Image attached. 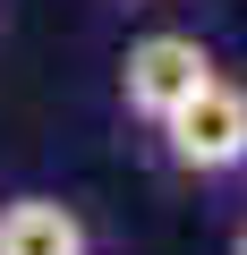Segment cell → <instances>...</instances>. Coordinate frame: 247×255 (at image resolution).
<instances>
[{
  "label": "cell",
  "instance_id": "5b68a950",
  "mask_svg": "<svg viewBox=\"0 0 247 255\" xmlns=\"http://www.w3.org/2000/svg\"><path fill=\"white\" fill-rule=\"evenodd\" d=\"M119 9H154V0H119Z\"/></svg>",
  "mask_w": 247,
  "mask_h": 255
},
{
  "label": "cell",
  "instance_id": "277c9868",
  "mask_svg": "<svg viewBox=\"0 0 247 255\" xmlns=\"http://www.w3.org/2000/svg\"><path fill=\"white\" fill-rule=\"evenodd\" d=\"M230 255H247V221H239V230H230Z\"/></svg>",
  "mask_w": 247,
  "mask_h": 255
},
{
  "label": "cell",
  "instance_id": "7a4b0ae2",
  "mask_svg": "<svg viewBox=\"0 0 247 255\" xmlns=\"http://www.w3.org/2000/svg\"><path fill=\"white\" fill-rule=\"evenodd\" d=\"M205 77H213V51L196 34H179V26H154V34H137L119 51V111L137 128H162Z\"/></svg>",
  "mask_w": 247,
  "mask_h": 255
},
{
  "label": "cell",
  "instance_id": "6da1fadb",
  "mask_svg": "<svg viewBox=\"0 0 247 255\" xmlns=\"http://www.w3.org/2000/svg\"><path fill=\"white\" fill-rule=\"evenodd\" d=\"M154 145H162V162H171L179 179H196V187L239 179V170H247V85L213 68V77L154 128Z\"/></svg>",
  "mask_w": 247,
  "mask_h": 255
},
{
  "label": "cell",
  "instance_id": "3957f363",
  "mask_svg": "<svg viewBox=\"0 0 247 255\" xmlns=\"http://www.w3.org/2000/svg\"><path fill=\"white\" fill-rule=\"evenodd\" d=\"M0 255H94V230L68 196H0Z\"/></svg>",
  "mask_w": 247,
  "mask_h": 255
}]
</instances>
